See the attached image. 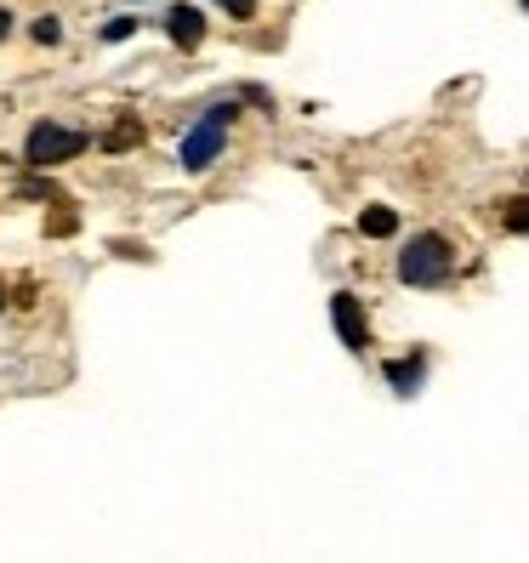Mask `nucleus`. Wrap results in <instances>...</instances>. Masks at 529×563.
<instances>
[{
    "label": "nucleus",
    "instance_id": "nucleus-1",
    "mask_svg": "<svg viewBox=\"0 0 529 563\" xmlns=\"http://www.w3.org/2000/svg\"><path fill=\"white\" fill-rule=\"evenodd\" d=\"M455 268V251L444 234H416L405 251H399V279L405 285H444Z\"/></svg>",
    "mask_w": 529,
    "mask_h": 563
},
{
    "label": "nucleus",
    "instance_id": "nucleus-2",
    "mask_svg": "<svg viewBox=\"0 0 529 563\" xmlns=\"http://www.w3.org/2000/svg\"><path fill=\"white\" fill-rule=\"evenodd\" d=\"M228 120H234V103H217V109H206V120L183 137V148H177V159H183V172H206V165L222 154V131H228Z\"/></svg>",
    "mask_w": 529,
    "mask_h": 563
},
{
    "label": "nucleus",
    "instance_id": "nucleus-3",
    "mask_svg": "<svg viewBox=\"0 0 529 563\" xmlns=\"http://www.w3.org/2000/svg\"><path fill=\"white\" fill-rule=\"evenodd\" d=\"M80 148H86V137H80V131H69V125H52V120H41V125H29L23 159H29V165H57V159H75Z\"/></svg>",
    "mask_w": 529,
    "mask_h": 563
},
{
    "label": "nucleus",
    "instance_id": "nucleus-4",
    "mask_svg": "<svg viewBox=\"0 0 529 563\" xmlns=\"http://www.w3.org/2000/svg\"><path fill=\"white\" fill-rule=\"evenodd\" d=\"M330 319H337V336H342V347H353V353H365L371 347V324H365V308H359V296H330Z\"/></svg>",
    "mask_w": 529,
    "mask_h": 563
},
{
    "label": "nucleus",
    "instance_id": "nucleus-5",
    "mask_svg": "<svg viewBox=\"0 0 529 563\" xmlns=\"http://www.w3.org/2000/svg\"><path fill=\"white\" fill-rule=\"evenodd\" d=\"M165 29H172V41L183 46V52H194L206 41V18H200V7H172L165 12Z\"/></svg>",
    "mask_w": 529,
    "mask_h": 563
},
{
    "label": "nucleus",
    "instance_id": "nucleus-6",
    "mask_svg": "<svg viewBox=\"0 0 529 563\" xmlns=\"http://www.w3.org/2000/svg\"><path fill=\"white\" fill-rule=\"evenodd\" d=\"M421 371H427V364H421V353H416V358H399V364H387V382L399 387V393H416V387H421Z\"/></svg>",
    "mask_w": 529,
    "mask_h": 563
},
{
    "label": "nucleus",
    "instance_id": "nucleus-7",
    "mask_svg": "<svg viewBox=\"0 0 529 563\" xmlns=\"http://www.w3.org/2000/svg\"><path fill=\"white\" fill-rule=\"evenodd\" d=\"M393 228H399V217H393L387 206H371L365 217H359V234H371V240H387Z\"/></svg>",
    "mask_w": 529,
    "mask_h": 563
},
{
    "label": "nucleus",
    "instance_id": "nucleus-8",
    "mask_svg": "<svg viewBox=\"0 0 529 563\" xmlns=\"http://www.w3.org/2000/svg\"><path fill=\"white\" fill-rule=\"evenodd\" d=\"M131 143H143V125L131 120V114H120V120H114V131L103 137V148H109V154H120V148H131Z\"/></svg>",
    "mask_w": 529,
    "mask_h": 563
},
{
    "label": "nucleus",
    "instance_id": "nucleus-9",
    "mask_svg": "<svg viewBox=\"0 0 529 563\" xmlns=\"http://www.w3.org/2000/svg\"><path fill=\"white\" fill-rule=\"evenodd\" d=\"M502 222L513 228V234H529V194H518V200H507V211H502Z\"/></svg>",
    "mask_w": 529,
    "mask_h": 563
},
{
    "label": "nucleus",
    "instance_id": "nucleus-10",
    "mask_svg": "<svg viewBox=\"0 0 529 563\" xmlns=\"http://www.w3.org/2000/svg\"><path fill=\"white\" fill-rule=\"evenodd\" d=\"M35 41H41V46L57 41V18H41V23H35Z\"/></svg>",
    "mask_w": 529,
    "mask_h": 563
},
{
    "label": "nucleus",
    "instance_id": "nucleus-11",
    "mask_svg": "<svg viewBox=\"0 0 529 563\" xmlns=\"http://www.w3.org/2000/svg\"><path fill=\"white\" fill-rule=\"evenodd\" d=\"M131 29H137V23H131V18H120V23H109V29H103V35H109V41H125Z\"/></svg>",
    "mask_w": 529,
    "mask_h": 563
},
{
    "label": "nucleus",
    "instance_id": "nucleus-12",
    "mask_svg": "<svg viewBox=\"0 0 529 563\" xmlns=\"http://www.w3.org/2000/svg\"><path fill=\"white\" fill-rule=\"evenodd\" d=\"M222 7L234 12V18H251V12H256V0H222Z\"/></svg>",
    "mask_w": 529,
    "mask_h": 563
},
{
    "label": "nucleus",
    "instance_id": "nucleus-13",
    "mask_svg": "<svg viewBox=\"0 0 529 563\" xmlns=\"http://www.w3.org/2000/svg\"><path fill=\"white\" fill-rule=\"evenodd\" d=\"M7 29H12V18H7V12H0V41H7Z\"/></svg>",
    "mask_w": 529,
    "mask_h": 563
},
{
    "label": "nucleus",
    "instance_id": "nucleus-14",
    "mask_svg": "<svg viewBox=\"0 0 529 563\" xmlns=\"http://www.w3.org/2000/svg\"><path fill=\"white\" fill-rule=\"evenodd\" d=\"M524 7H529V0H524Z\"/></svg>",
    "mask_w": 529,
    "mask_h": 563
}]
</instances>
